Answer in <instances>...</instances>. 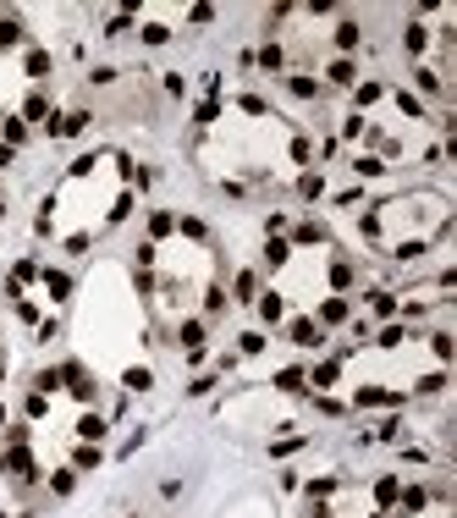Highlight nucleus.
Instances as JSON below:
<instances>
[{"label": "nucleus", "mask_w": 457, "mask_h": 518, "mask_svg": "<svg viewBox=\"0 0 457 518\" xmlns=\"http://www.w3.org/2000/svg\"><path fill=\"white\" fill-rule=\"evenodd\" d=\"M358 408H402V391H385V386H358L353 391Z\"/></svg>", "instance_id": "1"}, {"label": "nucleus", "mask_w": 457, "mask_h": 518, "mask_svg": "<svg viewBox=\"0 0 457 518\" xmlns=\"http://www.w3.org/2000/svg\"><path fill=\"white\" fill-rule=\"evenodd\" d=\"M342 320H347V303H342V298H325V303H319V314H314V325H319V331H325V325H342Z\"/></svg>", "instance_id": "2"}, {"label": "nucleus", "mask_w": 457, "mask_h": 518, "mask_svg": "<svg viewBox=\"0 0 457 518\" xmlns=\"http://www.w3.org/2000/svg\"><path fill=\"white\" fill-rule=\"evenodd\" d=\"M281 314H287L281 293H265V298H259V320H265V325H281Z\"/></svg>", "instance_id": "3"}, {"label": "nucleus", "mask_w": 457, "mask_h": 518, "mask_svg": "<svg viewBox=\"0 0 457 518\" xmlns=\"http://www.w3.org/2000/svg\"><path fill=\"white\" fill-rule=\"evenodd\" d=\"M77 436H83L88 446L105 442V419H99V414H83V419H77Z\"/></svg>", "instance_id": "4"}, {"label": "nucleus", "mask_w": 457, "mask_h": 518, "mask_svg": "<svg viewBox=\"0 0 457 518\" xmlns=\"http://www.w3.org/2000/svg\"><path fill=\"white\" fill-rule=\"evenodd\" d=\"M319 337H325V331H319L314 320H298V325H292V342H298V348H319Z\"/></svg>", "instance_id": "5"}, {"label": "nucleus", "mask_w": 457, "mask_h": 518, "mask_svg": "<svg viewBox=\"0 0 457 518\" xmlns=\"http://www.w3.org/2000/svg\"><path fill=\"white\" fill-rule=\"evenodd\" d=\"M358 39H364L358 22H336V50H358Z\"/></svg>", "instance_id": "6"}, {"label": "nucleus", "mask_w": 457, "mask_h": 518, "mask_svg": "<svg viewBox=\"0 0 457 518\" xmlns=\"http://www.w3.org/2000/svg\"><path fill=\"white\" fill-rule=\"evenodd\" d=\"M402 44H408V56H424V44H430V28H419V22H408V33H402Z\"/></svg>", "instance_id": "7"}, {"label": "nucleus", "mask_w": 457, "mask_h": 518, "mask_svg": "<svg viewBox=\"0 0 457 518\" xmlns=\"http://www.w3.org/2000/svg\"><path fill=\"white\" fill-rule=\"evenodd\" d=\"M424 502H430V491H424V485H408V491H402V513H408V518L424 513Z\"/></svg>", "instance_id": "8"}, {"label": "nucleus", "mask_w": 457, "mask_h": 518, "mask_svg": "<svg viewBox=\"0 0 457 518\" xmlns=\"http://www.w3.org/2000/svg\"><path fill=\"white\" fill-rule=\"evenodd\" d=\"M122 386H127V391H149V386H154V370H138V364H133V370L122 375Z\"/></svg>", "instance_id": "9"}, {"label": "nucleus", "mask_w": 457, "mask_h": 518, "mask_svg": "<svg viewBox=\"0 0 457 518\" xmlns=\"http://www.w3.org/2000/svg\"><path fill=\"white\" fill-rule=\"evenodd\" d=\"M287 259H292V243H281V237H276V243L265 248V265H270V270H281Z\"/></svg>", "instance_id": "10"}, {"label": "nucleus", "mask_w": 457, "mask_h": 518, "mask_svg": "<svg viewBox=\"0 0 457 518\" xmlns=\"http://www.w3.org/2000/svg\"><path fill=\"white\" fill-rule=\"evenodd\" d=\"M6 149H17V144H28V122H17V116H6Z\"/></svg>", "instance_id": "11"}, {"label": "nucleus", "mask_w": 457, "mask_h": 518, "mask_svg": "<svg viewBox=\"0 0 457 518\" xmlns=\"http://www.w3.org/2000/svg\"><path fill=\"white\" fill-rule=\"evenodd\" d=\"M44 293H50V298H56V303H61V298L72 293V282H67L61 270H44Z\"/></svg>", "instance_id": "12"}, {"label": "nucleus", "mask_w": 457, "mask_h": 518, "mask_svg": "<svg viewBox=\"0 0 457 518\" xmlns=\"http://www.w3.org/2000/svg\"><path fill=\"white\" fill-rule=\"evenodd\" d=\"M287 88H292L298 99H314V94H319V83H314L308 72H292V83H287Z\"/></svg>", "instance_id": "13"}, {"label": "nucleus", "mask_w": 457, "mask_h": 518, "mask_svg": "<svg viewBox=\"0 0 457 518\" xmlns=\"http://www.w3.org/2000/svg\"><path fill=\"white\" fill-rule=\"evenodd\" d=\"M331 83H342V88H347V83H353V77H358V67H353V61H331Z\"/></svg>", "instance_id": "14"}, {"label": "nucleus", "mask_w": 457, "mask_h": 518, "mask_svg": "<svg viewBox=\"0 0 457 518\" xmlns=\"http://www.w3.org/2000/svg\"><path fill=\"white\" fill-rule=\"evenodd\" d=\"M22 116H28V122H44V116H50V99H44V94H33V99L22 105Z\"/></svg>", "instance_id": "15"}, {"label": "nucleus", "mask_w": 457, "mask_h": 518, "mask_svg": "<svg viewBox=\"0 0 457 518\" xmlns=\"http://www.w3.org/2000/svg\"><path fill=\"white\" fill-rule=\"evenodd\" d=\"M11 44H22V22L6 17V22H0V50H11Z\"/></svg>", "instance_id": "16"}, {"label": "nucleus", "mask_w": 457, "mask_h": 518, "mask_svg": "<svg viewBox=\"0 0 457 518\" xmlns=\"http://www.w3.org/2000/svg\"><path fill=\"white\" fill-rule=\"evenodd\" d=\"M369 314H381V320H385V314H397V298H391V293H369Z\"/></svg>", "instance_id": "17"}, {"label": "nucleus", "mask_w": 457, "mask_h": 518, "mask_svg": "<svg viewBox=\"0 0 457 518\" xmlns=\"http://www.w3.org/2000/svg\"><path fill=\"white\" fill-rule=\"evenodd\" d=\"M72 485H77V474H72V469H56V474H50V491H56V496H67Z\"/></svg>", "instance_id": "18"}, {"label": "nucleus", "mask_w": 457, "mask_h": 518, "mask_svg": "<svg viewBox=\"0 0 457 518\" xmlns=\"http://www.w3.org/2000/svg\"><path fill=\"white\" fill-rule=\"evenodd\" d=\"M419 88H424V94H441V72H435V67H419Z\"/></svg>", "instance_id": "19"}, {"label": "nucleus", "mask_w": 457, "mask_h": 518, "mask_svg": "<svg viewBox=\"0 0 457 518\" xmlns=\"http://www.w3.org/2000/svg\"><path fill=\"white\" fill-rule=\"evenodd\" d=\"M304 380H308L304 370H281V375H276V386H281V391H304Z\"/></svg>", "instance_id": "20"}, {"label": "nucleus", "mask_w": 457, "mask_h": 518, "mask_svg": "<svg viewBox=\"0 0 457 518\" xmlns=\"http://www.w3.org/2000/svg\"><path fill=\"white\" fill-rule=\"evenodd\" d=\"M281 61H287V56H281V44H265V50H259V67H265V72H276Z\"/></svg>", "instance_id": "21"}, {"label": "nucleus", "mask_w": 457, "mask_h": 518, "mask_svg": "<svg viewBox=\"0 0 457 518\" xmlns=\"http://www.w3.org/2000/svg\"><path fill=\"white\" fill-rule=\"evenodd\" d=\"M171 226H176V216H165V210H154V216H149V237H165Z\"/></svg>", "instance_id": "22"}, {"label": "nucleus", "mask_w": 457, "mask_h": 518, "mask_svg": "<svg viewBox=\"0 0 457 518\" xmlns=\"http://www.w3.org/2000/svg\"><path fill=\"white\" fill-rule=\"evenodd\" d=\"M165 39H171L165 22H144V44H165Z\"/></svg>", "instance_id": "23"}, {"label": "nucleus", "mask_w": 457, "mask_h": 518, "mask_svg": "<svg viewBox=\"0 0 457 518\" xmlns=\"http://www.w3.org/2000/svg\"><path fill=\"white\" fill-rule=\"evenodd\" d=\"M298 243H325V226H319V221H304V226H298Z\"/></svg>", "instance_id": "24"}, {"label": "nucleus", "mask_w": 457, "mask_h": 518, "mask_svg": "<svg viewBox=\"0 0 457 518\" xmlns=\"http://www.w3.org/2000/svg\"><path fill=\"white\" fill-rule=\"evenodd\" d=\"M347 282H353V265L336 259V265H331V287H347Z\"/></svg>", "instance_id": "25"}, {"label": "nucleus", "mask_w": 457, "mask_h": 518, "mask_svg": "<svg viewBox=\"0 0 457 518\" xmlns=\"http://www.w3.org/2000/svg\"><path fill=\"white\" fill-rule=\"evenodd\" d=\"M430 348H435V359H441V364L452 359V337H447V331H435V337H430Z\"/></svg>", "instance_id": "26"}, {"label": "nucleus", "mask_w": 457, "mask_h": 518, "mask_svg": "<svg viewBox=\"0 0 457 518\" xmlns=\"http://www.w3.org/2000/svg\"><path fill=\"white\" fill-rule=\"evenodd\" d=\"M353 171H358V177H381L385 165H381V160H375V154H364V160H353Z\"/></svg>", "instance_id": "27"}, {"label": "nucleus", "mask_w": 457, "mask_h": 518, "mask_svg": "<svg viewBox=\"0 0 457 518\" xmlns=\"http://www.w3.org/2000/svg\"><path fill=\"white\" fill-rule=\"evenodd\" d=\"M402 342H408V331H402V325H385V331H381V348H402Z\"/></svg>", "instance_id": "28"}, {"label": "nucleus", "mask_w": 457, "mask_h": 518, "mask_svg": "<svg viewBox=\"0 0 457 518\" xmlns=\"http://www.w3.org/2000/svg\"><path fill=\"white\" fill-rule=\"evenodd\" d=\"M298 188H304V199H319V193H325V182H319V171H308V177L298 182Z\"/></svg>", "instance_id": "29"}, {"label": "nucleus", "mask_w": 457, "mask_h": 518, "mask_svg": "<svg viewBox=\"0 0 457 518\" xmlns=\"http://www.w3.org/2000/svg\"><path fill=\"white\" fill-rule=\"evenodd\" d=\"M441 386H447V375H441V370H435V375H424V380H419V391H424V397H435Z\"/></svg>", "instance_id": "30"}, {"label": "nucleus", "mask_w": 457, "mask_h": 518, "mask_svg": "<svg viewBox=\"0 0 457 518\" xmlns=\"http://www.w3.org/2000/svg\"><path fill=\"white\" fill-rule=\"evenodd\" d=\"M28 72L44 77V72H50V56H44V50H33V56H28Z\"/></svg>", "instance_id": "31"}, {"label": "nucleus", "mask_w": 457, "mask_h": 518, "mask_svg": "<svg viewBox=\"0 0 457 518\" xmlns=\"http://www.w3.org/2000/svg\"><path fill=\"white\" fill-rule=\"evenodd\" d=\"M254 287H259V282H254V270H242V276H237V298L248 303V298H254Z\"/></svg>", "instance_id": "32"}, {"label": "nucleus", "mask_w": 457, "mask_h": 518, "mask_svg": "<svg viewBox=\"0 0 457 518\" xmlns=\"http://www.w3.org/2000/svg\"><path fill=\"white\" fill-rule=\"evenodd\" d=\"M204 309H210V314H221V309H226V293H221V287H210V293H204Z\"/></svg>", "instance_id": "33"}, {"label": "nucleus", "mask_w": 457, "mask_h": 518, "mask_svg": "<svg viewBox=\"0 0 457 518\" xmlns=\"http://www.w3.org/2000/svg\"><path fill=\"white\" fill-rule=\"evenodd\" d=\"M336 375H342V370H336V364H319V370L308 375V380H314V386H331V380H336Z\"/></svg>", "instance_id": "34"}, {"label": "nucleus", "mask_w": 457, "mask_h": 518, "mask_svg": "<svg viewBox=\"0 0 457 518\" xmlns=\"http://www.w3.org/2000/svg\"><path fill=\"white\" fill-rule=\"evenodd\" d=\"M375 502H381V508H385V502H397V480H381V485H375Z\"/></svg>", "instance_id": "35"}, {"label": "nucleus", "mask_w": 457, "mask_h": 518, "mask_svg": "<svg viewBox=\"0 0 457 518\" xmlns=\"http://www.w3.org/2000/svg\"><path fill=\"white\" fill-rule=\"evenodd\" d=\"M397 105H402V111H408V116H413V122H419V116H424V105H419V99H413V94H397Z\"/></svg>", "instance_id": "36"}, {"label": "nucleus", "mask_w": 457, "mask_h": 518, "mask_svg": "<svg viewBox=\"0 0 457 518\" xmlns=\"http://www.w3.org/2000/svg\"><path fill=\"white\" fill-rule=\"evenodd\" d=\"M215 116H221V105H215V99H204V105H199V127H210Z\"/></svg>", "instance_id": "37"}, {"label": "nucleus", "mask_w": 457, "mask_h": 518, "mask_svg": "<svg viewBox=\"0 0 457 518\" xmlns=\"http://www.w3.org/2000/svg\"><path fill=\"white\" fill-rule=\"evenodd\" d=\"M77 469H99V446H83L77 452Z\"/></svg>", "instance_id": "38"}, {"label": "nucleus", "mask_w": 457, "mask_h": 518, "mask_svg": "<svg viewBox=\"0 0 457 518\" xmlns=\"http://www.w3.org/2000/svg\"><path fill=\"white\" fill-rule=\"evenodd\" d=\"M381 94H385L381 83H364V88H358V105H375V99H381Z\"/></svg>", "instance_id": "39"}, {"label": "nucleus", "mask_w": 457, "mask_h": 518, "mask_svg": "<svg viewBox=\"0 0 457 518\" xmlns=\"http://www.w3.org/2000/svg\"><path fill=\"white\" fill-rule=\"evenodd\" d=\"M0 216H6V204H0Z\"/></svg>", "instance_id": "40"}]
</instances>
